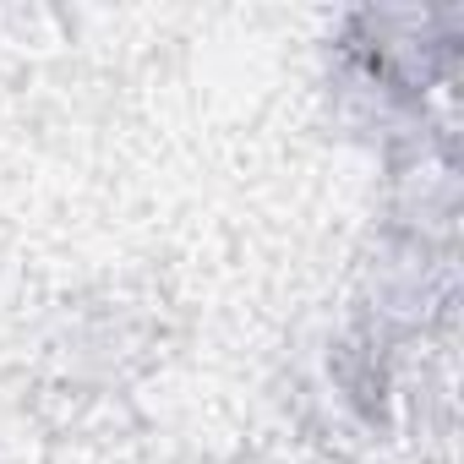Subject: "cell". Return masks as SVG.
Returning a JSON list of instances; mask_svg holds the SVG:
<instances>
[{"label":"cell","mask_w":464,"mask_h":464,"mask_svg":"<svg viewBox=\"0 0 464 464\" xmlns=\"http://www.w3.org/2000/svg\"><path fill=\"white\" fill-rule=\"evenodd\" d=\"M339 61L388 121L410 126L420 142L437 137L442 148H453V12H355L344 23Z\"/></svg>","instance_id":"cell-1"}]
</instances>
